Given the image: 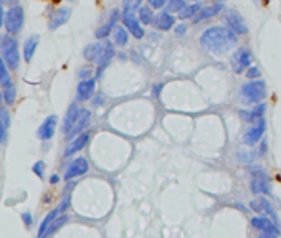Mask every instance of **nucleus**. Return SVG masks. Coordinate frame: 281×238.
Returning a JSON list of instances; mask_svg holds the SVG:
<instances>
[{"mask_svg":"<svg viewBox=\"0 0 281 238\" xmlns=\"http://www.w3.org/2000/svg\"><path fill=\"white\" fill-rule=\"evenodd\" d=\"M202 46L210 51L212 55H227L232 48H235L238 43V35L232 32L229 27H210L207 28L200 37Z\"/></svg>","mask_w":281,"mask_h":238,"instance_id":"obj_1","label":"nucleus"},{"mask_svg":"<svg viewBox=\"0 0 281 238\" xmlns=\"http://www.w3.org/2000/svg\"><path fill=\"white\" fill-rule=\"evenodd\" d=\"M240 98L245 104H260L266 98V83L263 80H252L240 89Z\"/></svg>","mask_w":281,"mask_h":238,"instance_id":"obj_2","label":"nucleus"},{"mask_svg":"<svg viewBox=\"0 0 281 238\" xmlns=\"http://www.w3.org/2000/svg\"><path fill=\"white\" fill-rule=\"evenodd\" d=\"M2 58L10 70L19 68V63H20L19 41L14 38V35L7 33V37L2 38Z\"/></svg>","mask_w":281,"mask_h":238,"instance_id":"obj_3","label":"nucleus"},{"mask_svg":"<svg viewBox=\"0 0 281 238\" xmlns=\"http://www.w3.org/2000/svg\"><path fill=\"white\" fill-rule=\"evenodd\" d=\"M23 22H25V14H23V9L20 5H15V7L9 9V12L5 14V28H7V33L9 35L20 33Z\"/></svg>","mask_w":281,"mask_h":238,"instance_id":"obj_4","label":"nucleus"},{"mask_svg":"<svg viewBox=\"0 0 281 238\" xmlns=\"http://www.w3.org/2000/svg\"><path fill=\"white\" fill-rule=\"evenodd\" d=\"M121 20H123V25L126 27V30L129 32V35H133L136 40H142L146 37L144 27H142V23L137 19V14H133V12H121Z\"/></svg>","mask_w":281,"mask_h":238,"instance_id":"obj_5","label":"nucleus"},{"mask_svg":"<svg viewBox=\"0 0 281 238\" xmlns=\"http://www.w3.org/2000/svg\"><path fill=\"white\" fill-rule=\"evenodd\" d=\"M252 62H253L252 51L248 48H240L232 55V70L235 71L237 75H242L252 67Z\"/></svg>","mask_w":281,"mask_h":238,"instance_id":"obj_6","label":"nucleus"},{"mask_svg":"<svg viewBox=\"0 0 281 238\" xmlns=\"http://www.w3.org/2000/svg\"><path fill=\"white\" fill-rule=\"evenodd\" d=\"M223 20L227 23V27H229L232 32H235L237 35H247L248 33L247 22H245V19L238 14L237 10H225Z\"/></svg>","mask_w":281,"mask_h":238,"instance_id":"obj_7","label":"nucleus"},{"mask_svg":"<svg viewBox=\"0 0 281 238\" xmlns=\"http://www.w3.org/2000/svg\"><path fill=\"white\" fill-rule=\"evenodd\" d=\"M107 45H109V40H101V41H94V43H89L83 50V56L89 63H99L107 50Z\"/></svg>","mask_w":281,"mask_h":238,"instance_id":"obj_8","label":"nucleus"},{"mask_svg":"<svg viewBox=\"0 0 281 238\" xmlns=\"http://www.w3.org/2000/svg\"><path fill=\"white\" fill-rule=\"evenodd\" d=\"M119 19H121V12H119L118 9H115V10H113L111 14H109V19H107V22L103 23V25H101V27L96 30L94 37H96L99 41H101V40H106L113 32H115V28L119 25V23H118Z\"/></svg>","mask_w":281,"mask_h":238,"instance_id":"obj_9","label":"nucleus"},{"mask_svg":"<svg viewBox=\"0 0 281 238\" xmlns=\"http://www.w3.org/2000/svg\"><path fill=\"white\" fill-rule=\"evenodd\" d=\"M265 131H266V121H265V117H261L258 123H255L253 126L250 128L247 133H245V136H243L245 144H247V146H255L256 142L263 138Z\"/></svg>","mask_w":281,"mask_h":238,"instance_id":"obj_10","label":"nucleus"},{"mask_svg":"<svg viewBox=\"0 0 281 238\" xmlns=\"http://www.w3.org/2000/svg\"><path fill=\"white\" fill-rule=\"evenodd\" d=\"M94 91H96V78L81 80L80 83H78V88H76V101L91 99Z\"/></svg>","mask_w":281,"mask_h":238,"instance_id":"obj_11","label":"nucleus"},{"mask_svg":"<svg viewBox=\"0 0 281 238\" xmlns=\"http://www.w3.org/2000/svg\"><path fill=\"white\" fill-rule=\"evenodd\" d=\"M89 121H91V112H89L88 109H80V114H78L75 126L71 128V131L67 134V138L68 139H75L80 134H83V133H85L86 126L89 124Z\"/></svg>","mask_w":281,"mask_h":238,"instance_id":"obj_12","label":"nucleus"},{"mask_svg":"<svg viewBox=\"0 0 281 238\" xmlns=\"http://www.w3.org/2000/svg\"><path fill=\"white\" fill-rule=\"evenodd\" d=\"M88 169H89L88 160L85 157H78V159H75L73 162L68 165L67 172H65V181H71V178L86 174Z\"/></svg>","mask_w":281,"mask_h":238,"instance_id":"obj_13","label":"nucleus"},{"mask_svg":"<svg viewBox=\"0 0 281 238\" xmlns=\"http://www.w3.org/2000/svg\"><path fill=\"white\" fill-rule=\"evenodd\" d=\"M152 25L155 30H160V32H169L171 28H176V17L169 14L167 10H160V14L155 15Z\"/></svg>","mask_w":281,"mask_h":238,"instance_id":"obj_14","label":"nucleus"},{"mask_svg":"<svg viewBox=\"0 0 281 238\" xmlns=\"http://www.w3.org/2000/svg\"><path fill=\"white\" fill-rule=\"evenodd\" d=\"M57 124H58V117L57 116H48V117H46L45 121L41 123V126L38 128V131H37L38 139H41V141L51 139L53 136H55Z\"/></svg>","mask_w":281,"mask_h":238,"instance_id":"obj_15","label":"nucleus"},{"mask_svg":"<svg viewBox=\"0 0 281 238\" xmlns=\"http://www.w3.org/2000/svg\"><path fill=\"white\" fill-rule=\"evenodd\" d=\"M220 12H223V4H212V5H205V7H202L199 10V14H197L192 22L194 23H200V22H205L208 19H213L215 15H218Z\"/></svg>","mask_w":281,"mask_h":238,"instance_id":"obj_16","label":"nucleus"},{"mask_svg":"<svg viewBox=\"0 0 281 238\" xmlns=\"http://www.w3.org/2000/svg\"><path fill=\"white\" fill-rule=\"evenodd\" d=\"M70 17H71V9H68V7H62V9L55 10L51 14V17H50L48 28L51 30V32H53V30L60 28V27L65 25V23L70 20Z\"/></svg>","mask_w":281,"mask_h":238,"instance_id":"obj_17","label":"nucleus"},{"mask_svg":"<svg viewBox=\"0 0 281 238\" xmlns=\"http://www.w3.org/2000/svg\"><path fill=\"white\" fill-rule=\"evenodd\" d=\"M265 112H266V104L260 103V104L253 106L252 109H242L240 111V117L243 119V121L255 124V123H258L263 116H265Z\"/></svg>","mask_w":281,"mask_h":238,"instance_id":"obj_18","label":"nucleus"},{"mask_svg":"<svg viewBox=\"0 0 281 238\" xmlns=\"http://www.w3.org/2000/svg\"><path fill=\"white\" fill-rule=\"evenodd\" d=\"M252 192L253 194H270V184H268V177L263 174L261 170L253 172Z\"/></svg>","mask_w":281,"mask_h":238,"instance_id":"obj_19","label":"nucleus"},{"mask_svg":"<svg viewBox=\"0 0 281 238\" xmlns=\"http://www.w3.org/2000/svg\"><path fill=\"white\" fill-rule=\"evenodd\" d=\"M253 212H258L261 215H268L271 217L273 220H276V215H274V208L271 207L270 200L268 199H255L252 200V204H250Z\"/></svg>","mask_w":281,"mask_h":238,"instance_id":"obj_20","label":"nucleus"},{"mask_svg":"<svg viewBox=\"0 0 281 238\" xmlns=\"http://www.w3.org/2000/svg\"><path fill=\"white\" fill-rule=\"evenodd\" d=\"M252 225L256 228V230H261L263 233H273V235H278L279 230L278 227L274 225V222H271L270 218L266 217H256L252 220Z\"/></svg>","mask_w":281,"mask_h":238,"instance_id":"obj_21","label":"nucleus"},{"mask_svg":"<svg viewBox=\"0 0 281 238\" xmlns=\"http://www.w3.org/2000/svg\"><path fill=\"white\" fill-rule=\"evenodd\" d=\"M88 142H89V133L80 134L78 138H75L70 142V146L67 147V151H65V156L68 157V156H73V154H76V152H80L83 147L88 146Z\"/></svg>","mask_w":281,"mask_h":238,"instance_id":"obj_22","label":"nucleus"},{"mask_svg":"<svg viewBox=\"0 0 281 238\" xmlns=\"http://www.w3.org/2000/svg\"><path fill=\"white\" fill-rule=\"evenodd\" d=\"M78 114H80V108H78V104L73 103L68 108L67 111V116H65V121H63V133L65 134H68L71 128L75 126V123H76V119H78Z\"/></svg>","mask_w":281,"mask_h":238,"instance_id":"obj_23","label":"nucleus"},{"mask_svg":"<svg viewBox=\"0 0 281 238\" xmlns=\"http://www.w3.org/2000/svg\"><path fill=\"white\" fill-rule=\"evenodd\" d=\"M38 40H40L38 35H32V37L27 38V41H25V43H23V58H25V62H27V63L32 62V58H33V55H35V51H37Z\"/></svg>","mask_w":281,"mask_h":238,"instance_id":"obj_24","label":"nucleus"},{"mask_svg":"<svg viewBox=\"0 0 281 238\" xmlns=\"http://www.w3.org/2000/svg\"><path fill=\"white\" fill-rule=\"evenodd\" d=\"M115 43L113 41H109V45H107V50L104 53V56L101 58V62L98 63V70H96V78H99L101 75L104 73V70L107 68V65H109V62L113 60V56H115Z\"/></svg>","mask_w":281,"mask_h":238,"instance_id":"obj_25","label":"nucleus"},{"mask_svg":"<svg viewBox=\"0 0 281 238\" xmlns=\"http://www.w3.org/2000/svg\"><path fill=\"white\" fill-rule=\"evenodd\" d=\"M15 99H17V88L14 86L12 78L9 76V78L4 81V101L10 106L15 103Z\"/></svg>","mask_w":281,"mask_h":238,"instance_id":"obj_26","label":"nucleus"},{"mask_svg":"<svg viewBox=\"0 0 281 238\" xmlns=\"http://www.w3.org/2000/svg\"><path fill=\"white\" fill-rule=\"evenodd\" d=\"M113 40H115V45L118 46H126L129 41V32L126 30V27L118 25L113 32Z\"/></svg>","mask_w":281,"mask_h":238,"instance_id":"obj_27","label":"nucleus"},{"mask_svg":"<svg viewBox=\"0 0 281 238\" xmlns=\"http://www.w3.org/2000/svg\"><path fill=\"white\" fill-rule=\"evenodd\" d=\"M137 19H139V22L142 23V25H152L154 23V9L149 7V5H142V7L139 9V12H137Z\"/></svg>","mask_w":281,"mask_h":238,"instance_id":"obj_28","label":"nucleus"},{"mask_svg":"<svg viewBox=\"0 0 281 238\" xmlns=\"http://www.w3.org/2000/svg\"><path fill=\"white\" fill-rule=\"evenodd\" d=\"M58 215H60V210H58V208H55V210H51L48 215L43 218V222H41L40 228H38V238H45L46 230H48V227L53 223V220L58 218Z\"/></svg>","mask_w":281,"mask_h":238,"instance_id":"obj_29","label":"nucleus"},{"mask_svg":"<svg viewBox=\"0 0 281 238\" xmlns=\"http://www.w3.org/2000/svg\"><path fill=\"white\" fill-rule=\"evenodd\" d=\"M202 9V4L200 2H194V4H189L187 7H185L181 14H179V19L181 20H187V19H194V17L199 14V10Z\"/></svg>","mask_w":281,"mask_h":238,"instance_id":"obj_30","label":"nucleus"},{"mask_svg":"<svg viewBox=\"0 0 281 238\" xmlns=\"http://www.w3.org/2000/svg\"><path fill=\"white\" fill-rule=\"evenodd\" d=\"M68 222V217L67 215H63V217H58V218H55L53 220V223L48 227V230H46V233H45V238H48V236H51L53 233H55V231H58L60 228L63 227L65 223Z\"/></svg>","mask_w":281,"mask_h":238,"instance_id":"obj_31","label":"nucleus"},{"mask_svg":"<svg viewBox=\"0 0 281 238\" xmlns=\"http://www.w3.org/2000/svg\"><path fill=\"white\" fill-rule=\"evenodd\" d=\"M187 7V0H169V2H167V12H169V14H172V12H174V14H181V12Z\"/></svg>","mask_w":281,"mask_h":238,"instance_id":"obj_32","label":"nucleus"},{"mask_svg":"<svg viewBox=\"0 0 281 238\" xmlns=\"http://www.w3.org/2000/svg\"><path fill=\"white\" fill-rule=\"evenodd\" d=\"M141 7H142V0H123V12L137 14Z\"/></svg>","mask_w":281,"mask_h":238,"instance_id":"obj_33","label":"nucleus"},{"mask_svg":"<svg viewBox=\"0 0 281 238\" xmlns=\"http://www.w3.org/2000/svg\"><path fill=\"white\" fill-rule=\"evenodd\" d=\"M32 170H33V174H35V175H37V177H40V178H43L45 162H43V160H38V162H35V164H33V167H32Z\"/></svg>","mask_w":281,"mask_h":238,"instance_id":"obj_34","label":"nucleus"},{"mask_svg":"<svg viewBox=\"0 0 281 238\" xmlns=\"http://www.w3.org/2000/svg\"><path fill=\"white\" fill-rule=\"evenodd\" d=\"M9 78V71H7V63L4 62V58L0 56V83H4Z\"/></svg>","mask_w":281,"mask_h":238,"instance_id":"obj_35","label":"nucleus"},{"mask_svg":"<svg viewBox=\"0 0 281 238\" xmlns=\"http://www.w3.org/2000/svg\"><path fill=\"white\" fill-rule=\"evenodd\" d=\"M167 2H169V0H147V5L149 7H152V9L162 10L167 5Z\"/></svg>","mask_w":281,"mask_h":238,"instance_id":"obj_36","label":"nucleus"},{"mask_svg":"<svg viewBox=\"0 0 281 238\" xmlns=\"http://www.w3.org/2000/svg\"><path fill=\"white\" fill-rule=\"evenodd\" d=\"M7 129L9 126L0 119V142H5V139H7Z\"/></svg>","mask_w":281,"mask_h":238,"instance_id":"obj_37","label":"nucleus"},{"mask_svg":"<svg viewBox=\"0 0 281 238\" xmlns=\"http://www.w3.org/2000/svg\"><path fill=\"white\" fill-rule=\"evenodd\" d=\"M187 28H189L187 23H179V25H176L174 32H176V35H179V37H182V35L187 33Z\"/></svg>","mask_w":281,"mask_h":238,"instance_id":"obj_38","label":"nucleus"},{"mask_svg":"<svg viewBox=\"0 0 281 238\" xmlns=\"http://www.w3.org/2000/svg\"><path fill=\"white\" fill-rule=\"evenodd\" d=\"M247 76L250 80H256L260 76V70L256 68V67H250L248 70H247Z\"/></svg>","mask_w":281,"mask_h":238,"instance_id":"obj_39","label":"nucleus"},{"mask_svg":"<svg viewBox=\"0 0 281 238\" xmlns=\"http://www.w3.org/2000/svg\"><path fill=\"white\" fill-rule=\"evenodd\" d=\"M0 119H2L7 126H10V114H9V111H5L4 108H0Z\"/></svg>","mask_w":281,"mask_h":238,"instance_id":"obj_40","label":"nucleus"},{"mask_svg":"<svg viewBox=\"0 0 281 238\" xmlns=\"http://www.w3.org/2000/svg\"><path fill=\"white\" fill-rule=\"evenodd\" d=\"M22 220H23V222H25L27 227H30V225H32V213H30V212L22 213Z\"/></svg>","mask_w":281,"mask_h":238,"instance_id":"obj_41","label":"nucleus"},{"mask_svg":"<svg viewBox=\"0 0 281 238\" xmlns=\"http://www.w3.org/2000/svg\"><path fill=\"white\" fill-rule=\"evenodd\" d=\"M89 73H91V70H88V68L81 70V71H80V76H81V80H88V78H89Z\"/></svg>","mask_w":281,"mask_h":238,"instance_id":"obj_42","label":"nucleus"},{"mask_svg":"<svg viewBox=\"0 0 281 238\" xmlns=\"http://www.w3.org/2000/svg\"><path fill=\"white\" fill-rule=\"evenodd\" d=\"M4 22H5V12H4V7L0 5V27L4 25Z\"/></svg>","mask_w":281,"mask_h":238,"instance_id":"obj_43","label":"nucleus"},{"mask_svg":"<svg viewBox=\"0 0 281 238\" xmlns=\"http://www.w3.org/2000/svg\"><path fill=\"white\" fill-rule=\"evenodd\" d=\"M258 238H278L276 235H273V233H261Z\"/></svg>","mask_w":281,"mask_h":238,"instance_id":"obj_44","label":"nucleus"},{"mask_svg":"<svg viewBox=\"0 0 281 238\" xmlns=\"http://www.w3.org/2000/svg\"><path fill=\"white\" fill-rule=\"evenodd\" d=\"M50 182H51V184H58V182H60V177H58V175H51V177H50Z\"/></svg>","mask_w":281,"mask_h":238,"instance_id":"obj_45","label":"nucleus"},{"mask_svg":"<svg viewBox=\"0 0 281 238\" xmlns=\"http://www.w3.org/2000/svg\"><path fill=\"white\" fill-rule=\"evenodd\" d=\"M2 103H5V101H4V91L0 89V108H2Z\"/></svg>","mask_w":281,"mask_h":238,"instance_id":"obj_46","label":"nucleus"},{"mask_svg":"<svg viewBox=\"0 0 281 238\" xmlns=\"http://www.w3.org/2000/svg\"><path fill=\"white\" fill-rule=\"evenodd\" d=\"M222 2H225V0H215V4H222Z\"/></svg>","mask_w":281,"mask_h":238,"instance_id":"obj_47","label":"nucleus"},{"mask_svg":"<svg viewBox=\"0 0 281 238\" xmlns=\"http://www.w3.org/2000/svg\"><path fill=\"white\" fill-rule=\"evenodd\" d=\"M0 48H2V38H0Z\"/></svg>","mask_w":281,"mask_h":238,"instance_id":"obj_48","label":"nucleus"},{"mask_svg":"<svg viewBox=\"0 0 281 238\" xmlns=\"http://www.w3.org/2000/svg\"><path fill=\"white\" fill-rule=\"evenodd\" d=\"M194 2H200V0H194Z\"/></svg>","mask_w":281,"mask_h":238,"instance_id":"obj_49","label":"nucleus"},{"mask_svg":"<svg viewBox=\"0 0 281 238\" xmlns=\"http://www.w3.org/2000/svg\"><path fill=\"white\" fill-rule=\"evenodd\" d=\"M70 2H75V0H70Z\"/></svg>","mask_w":281,"mask_h":238,"instance_id":"obj_50","label":"nucleus"}]
</instances>
